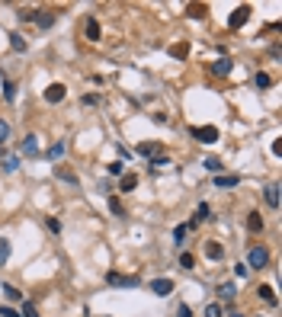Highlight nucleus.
<instances>
[{"mask_svg":"<svg viewBox=\"0 0 282 317\" xmlns=\"http://www.w3.org/2000/svg\"><path fill=\"white\" fill-rule=\"evenodd\" d=\"M189 135H192L196 141H202V144H215L218 138H222V131H218L215 125H192Z\"/></svg>","mask_w":282,"mask_h":317,"instance_id":"obj_1","label":"nucleus"},{"mask_svg":"<svg viewBox=\"0 0 282 317\" xmlns=\"http://www.w3.org/2000/svg\"><path fill=\"white\" fill-rule=\"evenodd\" d=\"M269 266V250L263 247H250V253H247V269H266Z\"/></svg>","mask_w":282,"mask_h":317,"instance_id":"obj_2","label":"nucleus"},{"mask_svg":"<svg viewBox=\"0 0 282 317\" xmlns=\"http://www.w3.org/2000/svg\"><path fill=\"white\" fill-rule=\"evenodd\" d=\"M64 96H68V87H64V83H48V87H45V93H42V100L45 103H61V100H64Z\"/></svg>","mask_w":282,"mask_h":317,"instance_id":"obj_3","label":"nucleus"},{"mask_svg":"<svg viewBox=\"0 0 282 317\" xmlns=\"http://www.w3.org/2000/svg\"><path fill=\"white\" fill-rule=\"evenodd\" d=\"M247 19H250V7H247V4H241V7L234 10V13L228 16V26H231V29H241Z\"/></svg>","mask_w":282,"mask_h":317,"instance_id":"obj_4","label":"nucleus"},{"mask_svg":"<svg viewBox=\"0 0 282 317\" xmlns=\"http://www.w3.org/2000/svg\"><path fill=\"white\" fill-rule=\"evenodd\" d=\"M231 67H234V61H231V58H218V61H212V64H208V74H215V77H228V74H231Z\"/></svg>","mask_w":282,"mask_h":317,"instance_id":"obj_5","label":"nucleus"},{"mask_svg":"<svg viewBox=\"0 0 282 317\" xmlns=\"http://www.w3.org/2000/svg\"><path fill=\"white\" fill-rule=\"evenodd\" d=\"M151 291H154L157 298H167L170 291H173V279H154V282H151Z\"/></svg>","mask_w":282,"mask_h":317,"instance_id":"obj_6","label":"nucleus"},{"mask_svg":"<svg viewBox=\"0 0 282 317\" xmlns=\"http://www.w3.org/2000/svg\"><path fill=\"white\" fill-rule=\"evenodd\" d=\"M237 183H241L237 173H218V176H215V189H234Z\"/></svg>","mask_w":282,"mask_h":317,"instance_id":"obj_7","label":"nucleus"},{"mask_svg":"<svg viewBox=\"0 0 282 317\" xmlns=\"http://www.w3.org/2000/svg\"><path fill=\"white\" fill-rule=\"evenodd\" d=\"M205 257L208 260H225V247H222V243H218V240H205Z\"/></svg>","mask_w":282,"mask_h":317,"instance_id":"obj_8","label":"nucleus"},{"mask_svg":"<svg viewBox=\"0 0 282 317\" xmlns=\"http://www.w3.org/2000/svg\"><path fill=\"white\" fill-rule=\"evenodd\" d=\"M19 151L26 154V157H35V154H39V138H35V135H26V138H23V144H19Z\"/></svg>","mask_w":282,"mask_h":317,"instance_id":"obj_9","label":"nucleus"},{"mask_svg":"<svg viewBox=\"0 0 282 317\" xmlns=\"http://www.w3.org/2000/svg\"><path fill=\"white\" fill-rule=\"evenodd\" d=\"M106 282H109V285H138V276H119V273H109Z\"/></svg>","mask_w":282,"mask_h":317,"instance_id":"obj_10","label":"nucleus"},{"mask_svg":"<svg viewBox=\"0 0 282 317\" xmlns=\"http://www.w3.org/2000/svg\"><path fill=\"white\" fill-rule=\"evenodd\" d=\"M55 19H58V13H55V10H39V13H35V22H39L42 29L55 26Z\"/></svg>","mask_w":282,"mask_h":317,"instance_id":"obj_11","label":"nucleus"},{"mask_svg":"<svg viewBox=\"0 0 282 317\" xmlns=\"http://www.w3.org/2000/svg\"><path fill=\"white\" fill-rule=\"evenodd\" d=\"M218 298H222V301H234L237 298V285L234 282H222V285H218Z\"/></svg>","mask_w":282,"mask_h":317,"instance_id":"obj_12","label":"nucleus"},{"mask_svg":"<svg viewBox=\"0 0 282 317\" xmlns=\"http://www.w3.org/2000/svg\"><path fill=\"white\" fill-rule=\"evenodd\" d=\"M266 205L269 209H279V183H269L266 186Z\"/></svg>","mask_w":282,"mask_h":317,"instance_id":"obj_13","label":"nucleus"},{"mask_svg":"<svg viewBox=\"0 0 282 317\" xmlns=\"http://www.w3.org/2000/svg\"><path fill=\"white\" fill-rule=\"evenodd\" d=\"M64 154H68V144H64V141H55L52 148H48V161L55 164V161H61V157H64Z\"/></svg>","mask_w":282,"mask_h":317,"instance_id":"obj_14","label":"nucleus"},{"mask_svg":"<svg viewBox=\"0 0 282 317\" xmlns=\"http://www.w3.org/2000/svg\"><path fill=\"white\" fill-rule=\"evenodd\" d=\"M135 186H138V176H135V173H122V179H119V192H132Z\"/></svg>","mask_w":282,"mask_h":317,"instance_id":"obj_15","label":"nucleus"},{"mask_svg":"<svg viewBox=\"0 0 282 317\" xmlns=\"http://www.w3.org/2000/svg\"><path fill=\"white\" fill-rule=\"evenodd\" d=\"M247 231H250V234H260V231H263V218H260V212H250V215H247Z\"/></svg>","mask_w":282,"mask_h":317,"instance_id":"obj_16","label":"nucleus"},{"mask_svg":"<svg viewBox=\"0 0 282 317\" xmlns=\"http://www.w3.org/2000/svg\"><path fill=\"white\" fill-rule=\"evenodd\" d=\"M212 218H215V212H212V209H208V205L202 202L199 209H196V218H192V224H196V221H212Z\"/></svg>","mask_w":282,"mask_h":317,"instance_id":"obj_17","label":"nucleus"},{"mask_svg":"<svg viewBox=\"0 0 282 317\" xmlns=\"http://www.w3.org/2000/svg\"><path fill=\"white\" fill-rule=\"evenodd\" d=\"M83 32H87V39H90V42H100V22H96V19H87Z\"/></svg>","mask_w":282,"mask_h":317,"instance_id":"obj_18","label":"nucleus"},{"mask_svg":"<svg viewBox=\"0 0 282 317\" xmlns=\"http://www.w3.org/2000/svg\"><path fill=\"white\" fill-rule=\"evenodd\" d=\"M256 295H260L266 304H276V288L273 285H260V288H256Z\"/></svg>","mask_w":282,"mask_h":317,"instance_id":"obj_19","label":"nucleus"},{"mask_svg":"<svg viewBox=\"0 0 282 317\" xmlns=\"http://www.w3.org/2000/svg\"><path fill=\"white\" fill-rule=\"evenodd\" d=\"M10 253H13V243H10L7 237H0V266L10 260Z\"/></svg>","mask_w":282,"mask_h":317,"instance_id":"obj_20","label":"nucleus"},{"mask_svg":"<svg viewBox=\"0 0 282 317\" xmlns=\"http://www.w3.org/2000/svg\"><path fill=\"white\" fill-rule=\"evenodd\" d=\"M202 167L208 170V173H215V176L222 173V161H218V157H205V161H202Z\"/></svg>","mask_w":282,"mask_h":317,"instance_id":"obj_21","label":"nucleus"},{"mask_svg":"<svg viewBox=\"0 0 282 317\" xmlns=\"http://www.w3.org/2000/svg\"><path fill=\"white\" fill-rule=\"evenodd\" d=\"M0 167H4V173H16V170H19V157H4Z\"/></svg>","mask_w":282,"mask_h":317,"instance_id":"obj_22","label":"nucleus"},{"mask_svg":"<svg viewBox=\"0 0 282 317\" xmlns=\"http://www.w3.org/2000/svg\"><path fill=\"white\" fill-rule=\"evenodd\" d=\"M10 45H13V52H19V55H23V52L29 48V45H26V39H23L19 32H13V35H10Z\"/></svg>","mask_w":282,"mask_h":317,"instance_id":"obj_23","label":"nucleus"},{"mask_svg":"<svg viewBox=\"0 0 282 317\" xmlns=\"http://www.w3.org/2000/svg\"><path fill=\"white\" fill-rule=\"evenodd\" d=\"M202 317H225V311H222V304H218V301H212V304H205Z\"/></svg>","mask_w":282,"mask_h":317,"instance_id":"obj_24","label":"nucleus"},{"mask_svg":"<svg viewBox=\"0 0 282 317\" xmlns=\"http://www.w3.org/2000/svg\"><path fill=\"white\" fill-rule=\"evenodd\" d=\"M4 100H7V103L16 100V83H13V80H4Z\"/></svg>","mask_w":282,"mask_h":317,"instance_id":"obj_25","label":"nucleus"},{"mask_svg":"<svg viewBox=\"0 0 282 317\" xmlns=\"http://www.w3.org/2000/svg\"><path fill=\"white\" fill-rule=\"evenodd\" d=\"M4 295H7L10 301H19V298H23V291H19L16 285H10V282H4Z\"/></svg>","mask_w":282,"mask_h":317,"instance_id":"obj_26","label":"nucleus"},{"mask_svg":"<svg viewBox=\"0 0 282 317\" xmlns=\"http://www.w3.org/2000/svg\"><path fill=\"white\" fill-rule=\"evenodd\" d=\"M253 83H256L260 90H266V87H273V77H269V74H263V71H260V74L253 77Z\"/></svg>","mask_w":282,"mask_h":317,"instance_id":"obj_27","label":"nucleus"},{"mask_svg":"<svg viewBox=\"0 0 282 317\" xmlns=\"http://www.w3.org/2000/svg\"><path fill=\"white\" fill-rule=\"evenodd\" d=\"M7 141H10V122H7V119H0V148H4Z\"/></svg>","mask_w":282,"mask_h":317,"instance_id":"obj_28","label":"nucleus"},{"mask_svg":"<svg viewBox=\"0 0 282 317\" xmlns=\"http://www.w3.org/2000/svg\"><path fill=\"white\" fill-rule=\"evenodd\" d=\"M106 170H109L113 176H122V173H125V164H122V161H113V164H106Z\"/></svg>","mask_w":282,"mask_h":317,"instance_id":"obj_29","label":"nucleus"},{"mask_svg":"<svg viewBox=\"0 0 282 317\" xmlns=\"http://www.w3.org/2000/svg\"><path fill=\"white\" fill-rule=\"evenodd\" d=\"M186 231H189L186 224H177V228H173V240H177V243H183V240H186Z\"/></svg>","mask_w":282,"mask_h":317,"instance_id":"obj_30","label":"nucleus"},{"mask_svg":"<svg viewBox=\"0 0 282 317\" xmlns=\"http://www.w3.org/2000/svg\"><path fill=\"white\" fill-rule=\"evenodd\" d=\"M186 52H189V45H186V42H183V45H173V48H170V55H173V58H186Z\"/></svg>","mask_w":282,"mask_h":317,"instance_id":"obj_31","label":"nucleus"},{"mask_svg":"<svg viewBox=\"0 0 282 317\" xmlns=\"http://www.w3.org/2000/svg\"><path fill=\"white\" fill-rule=\"evenodd\" d=\"M180 266H183V269H192V266H196L192 253H180Z\"/></svg>","mask_w":282,"mask_h":317,"instance_id":"obj_32","label":"nucleus"},{"mask_svg":"<svg viewBox=\"0 0 282 317\" xmlns=\"http://www.w3.org/2000/svg\"><path fill=\"white\" fill-rule=\"evenodd\" d=\"M55 173H58L61 179H64V183H77V176H74V173H71V170H61V167H58V170H55Z\"/></svg>","mask_w":282,"mask_h":317,"instance_id":"obj_33","label":"nucleus"},{"mask_svg":"<svg viewBox=\"0 0 282 317\" xmlns=\"http://www.w3.org/2000/svg\"><path fill=\"white\" fill-rule=\"evenodd\" d=\"M45 228L52 231V234H58V231H61V221H58V218H48V221H45Z\"/></svg>","mask_w":282,"mask_h":317,"instance_id":"obj_34","label":"nucleus"},{"mask_svg":"<svg viewBox=\"0 0 282 317\" xmlns=\"http://www.w3.org/2000/svg\"><path fill=\"white\" fill-rule=\"evenodd\" d=\"M247 273H250L247 263H237V266H234V276H237V279H247Z\"/></svg>","mask_w":282,"mask_h":317,"instance_id":"obj_35","label":"nucleus"},{"mask_svg":"<svg viewBox=\"0 0 282 317\" xmlns=\"http://www.w3.org/2000/svg\"><path fill=\"white\" fill-rule=\"evenodd\" d=\"M154 151H161V144H157V148L154 144H138V154H154Z\"/></svg>","mask_w":282,"mask_h":317,"instance_id":"obj_36","label":"nucleus"},{"mask_svg":"<svg viewBox=\"0 0 282 317\" xmlns=\"http://www.w3.org/2000/svg\"><path fill=\"white\" fill-rule=\"evenodd\" d=\"M109 209H113L116 215H125V212H122V205H119V199H116V196H109Z\"/></svg>","mask_w":282,"mask_h":317,"instance_id":"obj_37","label":"nucleus"},{"mask_svg":"<svg viewBox=\"0 0 282 317\" xmlns=\"http://www.w3.org/2000/svg\"><path fill=\"white\" fill-rule=\"evenodd\" d=\"M177 317H192V308H189V304H180V308H177Z\"/></svg>","mask_w":282,"mask_h":317,"instance_id":"obj_38","label":"nucleus"},{"mask_svg":"<svg viewBox=\"0 0 282 317\" xmlns=\"http://www.w3.org/2000/svg\"><path fill=\"white\" fill-rule=\"evenodd\" d=\"M35 13H39V10H19V19L26 22V19H35Z\"/></svg>","mask_w":282,"mask_h":317,"instance_id":"obj_39","label":"nucleus"},{"mask_svg":"<svg viewBox=\"0 0 282 317\" xmlns=\"http://www.w3.org/2000/svg\"><path fill=\"white\" fill-rule=\"evenodd\" d=\"M96 103H100V96H96V93H87V96H83V106H96Z\"/></svg>","mask_w":282,"mask_h":317,"instance_id":"obj_40","label":"nucleus"},{"mask_svg":"<svg viewBox=\"0 0 282 317\" xmlns=\"http://www.w3.org/2000/svg\"><path fill=\"white\" fill-rule=\"evenodd\" d=\"M170 161H167V157H154V161H151V170H157V167H167Z\"/></svg>","mask_w":282,"mask_h":317,"instance_id":"obj_41","label":"nucleus"},{"mask_svg":"<svg viewBox=\"0 0 282 317\" xmlns=\"http://www.w3.org/2000/svg\"><path fill=\"white\" fill-rule=\"evenodd\" d=\"M96 192H103V196H109V192H113V186H109V183L103 179V183H100V186H96Z\"/></svg>","mask_w":282,"mask_h":317,"instance_id":"obj_42","label":"nucleus"},{"mask_svg":"<svg viewBox=\"0 0 282 317\" xmlns=\"http://www.w3.org/2000/svg\"><path fill=\"white\" fill-rule=\"evenodd\" d=\"M0 317H19L13 308H4V304H0Z\"/></svg>","mask_w":282,"mask_h":317,"instance_id":"obj_43","label":"nucleus"},{"mask_svg":"<svg viewBox=\"0 0 282 317\" xmlns=\"http://www.w3.org/2000/svg\"><path fill=\"white\" fill-rule=\"evenodd\" d=\"M23 314H26V317H39V311H35L32 304H23Z\"/></svg>","mask_w":282,"mask_h":317,"instance_id":"obj_44","label":"nucleus"},{"mask_svg":"<svg viewBox=\"0 0 282 317\" xmlns=\"http://www.w3.org/2000/svg\"><path fill=\"white\" fill-rule=\"evenodd\" d=\"M273 154H276V157H282V138H276V141H273Z\"/></svg>","mask_w":282,"mask_h":317,"instance_id":"obj_45","label":"nucleus"},{"mask_svg":"<svg viewBox=\"0 0 282 317\" xmlns=\"http://www.w3.org/2000/svg\"><path fill=\"white\" fill-rule=\"evenodd\" d=\"M228 317H247V314H241V311H231V314H228Z\"/></svg>","mask_w":282,"mask_h":317,"instance_id":"obj_46","label":"nucleus"},{"mask_svg":"<svg viewBox=\"0 0 282 317\" xmlns=\"http://www.w3.org/2000/svg\"><path fill=\"white\" fill-rule=\"evenodd\" d=\"M0 154H4V148H0Z\"/></svg>","mask_w":282,"mask_h":317,"instance_id":"obj_47","label":"nucleus"},{"mask_svg":"<svg viewBox=\"0 0 282 317\" xmlns=\"http://www.w3.org/2000/svg\"><path fill=\"white\" fill-rule=\"evenodd\" d=\"M106 317H109V314H106Z\"/></svg>","mask_w":282,"mask_h":317,"instance_id":"obj_48","label":"nucleus"}]
</instances>
